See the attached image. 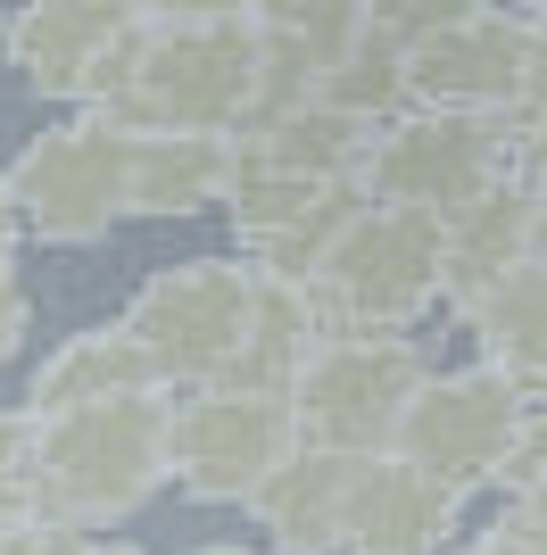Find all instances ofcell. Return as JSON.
Wrapping results in <instances>:
<instances>
[{
	"label": "cell",
	"mask_w": 547,
	"mask_h": 555,
	"mask_svg": "<svg viewBox=\"0 0 547 555\" xmlns=\"http://www.w3.org/2000/svg\"><path fill=\"white\" fill-rule=\"evenodd\" d=\"M0 183H9V158H0Z\"/></svg>",
	"instance_id": "37"
},
{
	"label": "cell",
	"mask_w": 547,
	"mask_h": 555,
	"mask_svg": "<svg viewBox=\"0 0 547 555\" xmlns=\"http://www.w3.org/2000/svg\"><path fill=\"white\" fill-rule=\"evenodd\" d=\"M166 489V390L42 415V514L75 531H116Z\"/></svg>",
	"instance_id": "2"
},
{
	"label": "cell",
	"mask_w": 547,
	"mask_h": 555,
	"mask_svg": "<svg viewBox=\"0 0 547 555\" xmlns=\"http://www.w3.org/2000/svg\"><path fill=\"white\" fill-rule=\"evenodd\" d=\"M42 506V415L9 406L0 415V514H34Z\"/></svg>",
	"instance_id": "23"
},
{
	"label": "cell",
	"mask_w": 547,
	"mask_h": 555,
	"mask_svg": "<svg viewBox=\"0 0 547 555\" xmlns=\"http://www.w3.org/2000/svg\"><path fill=\"white\" fill-rule=\"evenodd\" d=\"M150 25H207V17H250V0H133Z\"/></svg>",
	"instance_id": "30"
},
{
	"label": "cell",
	"mask_w": 547,
	"mask_h": 555,
	"mask_svg": "<svg viewBox=\"0 0 547 555\" xmlns=\"http://www.w3.org/2000/svg\"><path fill=\"white\" fill-rule=\"evenodd\" d=\"M250 25L298 42L316 67H332V59L365 34V0H250ZM316 83H323V75H316Z\"/></svg>",
	"instance_id": "22"
},
{
	"label": "cell",
	"mask_w": 547,
	"mask_h": 555,
	"mask_svg": "<svg viewBox=\"0 0 547 555\" xmlns=\"http://www.w3.org/2000/svg\"><path fill=\"white\" fill-rule=\"evenodd\" d=\"M232 191V133H133V216L182 224L200 208H225Z\"/></svg>",
	"instance_id": "18"
},
{
	"label": "cell",
	"mask_w": 547,
	"mask_h": 555,
	"mask_svg": "<svg viewBox=\"0 0 547 555\" xmlns=\"http://www.w3.org/2000/svg\"><path fill=\"white\" fill-rule=\"evenodd\" d=\"M514 539H531V547L547 555V473H531L523 489H506V514H498Z\"/></svg>",
	"instance_id": "27"
},
{
	"label": "cell",
	"mask_w": 547,
	"mask_h": 555,
	"mask_svg": "<svg viewBox=\"0 0 547 555\" xmlns=\"http://www.w3.org/2000/svg\"><path fill=\"white\" fill-rule=\"evenodd\" d=\"M481 9H498V0H365V25L415 50V42H432V34H448V25L481 17Z\"/></svg>",
	"instance_id": "24"
},
{
	"label": "cell",
	"mask_w": 547,
	"mask_h": 555,
	"mask_svg": "<svg viewBox=\"0 0 547 555\" xmlns=\"http://www.w3.org/2000/svg\"><path fill=\"white\" fill-rule=\"evenodd\" d=\"M9 191L25 208V232L50 249H91L133 216V133L75 108L67 125L34 133L9 158Z\"/></svg>",
	"instance_id": "6"
},
{
	"label": "cell",
	"mask_w": 547,
	"mask_h": 555,
	"mask_svg": "<svg viewBox=\"0 0 547 555\" xmlns=\"http://www.w3.org/2000/svg\"><path fill=\"white\" fill-rule=\"evenodd\" d=\"M291 448H298L291 398L232 390V382L166 390V481L200 506H250V489Z\"/></svg>",
	"instance_id": "7"
},
{
	"label": "cell",
	"mask_w": 547,
	"mask_h": 555,
	"mask_svg": "<svg viewBox=\"0 0 547 555\" xmlns=\"http://www.w3.org/2000/svg\"><path fill=\"white\" fill-rule=\"evenodd\" d=\"M141 390H158V365L133 340V324L116 315V324L67 332L50 348L34 365V382H25V406L34 415H67V406H109V398H141Z\"/></svg>",
	"instance_id": "16"
},
{
	"label": "cell",
	"mask_w": 547,
	"mask_h": 555,
	"mask_svg": "<svg viewBox=\"0 0 547 555\" xmlns=\"http://www.w3.org/2000/svg\"><path fill=\"white\" fill-rule=\"evenodd\" d=\"M373 125L341 116L332 100H298V108L266 116L250 133H232V166H266V175H357Z\"/></svg>",
	"instance_id": "20"
},
{
	"label": "cell",
	"mask_w": 547,
	"mask_h": 555,
	"mask_svg": "<svg viewBox=\"0 0 547 555\" xmlns=\"http://www.w3.org/2000/svg\"><path fill=\"white\" fill-rule=\"evenodd\" d=\"M323 332H332V315H323L316 282H298V274H257V299H250V324H241V348H232L225 382H232V390H274V398H291L298 365L316 357Z\"/></svg>",
	"instance_id": "17"
},
{
	"label": "cell",
	"mask_w": 547,
	"mask_h": 555,
	"mask_svg": "<svg viewBox=\"0 0 547 555\" xmlns=\"http://www.w3.org/2000/svg\"><path fill=\"white\" fill-rule=\"evenodd\" d=\"M250 17H207V25H150L125 42L116 83L84 116L116 133H232L250 108Z\"/></svg>",
	"instance_id": "1"
},
{
	"label": "cell",
	"mask_w": 547,
	"mask_h": 555,
	"mask_svg": "<svg viewBox=\"0 0 547 555\" xmlns=\"http://www.w3.org/2000/svg\"><path fill=\"white\" fill-rule=\"evenodd\" d=\"M365 208L357 175H266V166H232L225 191V224L232 249L250 257L257 274H316L323 249L348 232V216Z\"/></svg>",
	"instance_id": "10"
},
{
	"label": "cell",
	"mask_w": 547,
	"mask_h": 555,
	"mask_svg": "<svg viewBox=\"0 0 547 555\" xmlns=\"http://www.w3.org/2000/svg\"><path fill=\"white\" fill-rule=\"evenodd\" d=\"M514 175V125L481 108H398L390 125H373L357 158L365 199H398V208H432L456 216L481 191H498Z\"/></svg>",
	"instance_id": "5"
},
{
	"label": "cell",
	"mask_w": 547,
	"mask_h": 555,
	"mask_svg": "<svg viewBox=\"0 0 547 555\" xmlns=\"http://www.w3.org/2000/svg\"><path fill=\"white\" fill-rule=\"evenodd\" d=\"M514 67H523V9H506V0L407 50V75H415V100H423V108L506 116L514 108Z\"/></svg>",
	"instance_id": "12"
},
{
	"label": "cell",
	"mask_w": 547,
	"mask_h": 555,
	"mask_svg": "<svg viewBox=\"0 0 547 555\" xmlns=\"http://www.w3.org/2000/svg\"><path fill=\"white\" fill-rule=\"evenodd\" d=\"M84 555H141V547H125V539H109V531H100V539H91Z\"/></svg>",
	"instance_id": "33"
},
{
	"label": "cell",
	"mask_w": 547,
	"mask_h": 555,
	"mask_svg": "<svg viewBox=\"0 0 547 555\" xmlns=\"http://www.w3.org/2000/svg\"><path fill=\"white\" fill-rule=\"evenodd\" d=\"M133 25H141L133 0H25L17 17H9V67L25 75L34 100L91 108V100L109 92Z\"/></svg>",
	"instance_id": "11"
},
{
	"label": "cell",
	"mask_w": 547,
	"mask_h": 555,
	"mask_svg": "<svg viewBox=\"0 0 547 555\" xmlns=\"http://www.w3.org/2000/svg\"><path fill=\"white\" fill-rule=\"evenodd\" d=\"M456 498L448 481H432L423 464H407L398 448H373L357 464V498H348V547L365 555H440L456 539Z\"/></svg>",
	"instance_id": "14"
},
{
	"label": "cell",
	"mask_w": 547,
	"mask_h": 555,
	"mask_svg": "<svg viewBox=\"0 0 547 555\" xmlns=\"http://www.w3.org/2000/svg\"><path fill=\"white\" fill-rule=\"evenodd\" d=\"M514 183L531 191L547 208V116H531V125H514Z\"/></svg>",
	"instance_id": "29"
},
{
	"label": "cell",
	"mask_w": 547,
	"mask_h": 555,
	"mask_svg": "<svg viewBox=\"0 0 547 555\" xmlns=\"http://www.w3.org/2000/svg\"><path fill=\"white\" fill-rule=\"evenodd\" d=\"M191 555H250V547H191Z\"/></svg>",
	"instance_id": "34"
},
{
	"label": "cell",
	"mask_w": 547,
	"mask_h": 555,
	"mask_svg": "<svg viewBox=\"0 0 547 555\" xmlns=\"http://www.w3.org/2000/svg\"><path fill=\"white\" fill-rule=\"evenodd\" d=\"M357 464L365 456H341V448H307V440H298L291 456L250 489V522L282 555H348V498H357Z\"/></svg>",
	"instance_id": "13"
},
{
	"label": "cell",
	"mask_w": 547,
	"mask_h": 555,
	"mask_svg": "<svg viewBox=\"0 0 547 555\" xmlns=\"http://www.w3.org/2000/svg\"><path fill=\"white\" fill-rule=\"evenodd\" d=\"M440 249H448V216L365 199L307 282L332 332H415L440 307Z\"/></svg>",
	"instance_id": "3"
},
{
	"label": "cell",
	"mask_w": 547,
	"mask_h": 555,
	"mask_svg": "<svg viewBox=\"0 0 547 555\" xmlns=\"http://www.w3.org/2000/svg\"><path fill=\"white\" fill-rule=\"evenodd\" d=\"M547 249V208L531 199L514 175H506L498 191H481L473 208L448 216V249H440V307L448 315H465V307L481 299V291H498L523 257Z\"/></svg>",
	"instance_id": "15"
},
{
	"label": "cell",
	"mask_w": 547,
	"mask_h": 555,
	"mask_svg": "<svg viewBox=\"0 0 547 555\" xmlns=\"http://www.w3.org/2000/svg\"><path fill=\"white\" fill-rule=\"evenodd\" d=\"M423 382H432V357L415 332H323L291 382V423L307 448L373 456L398 440V415Z\"/></svg>",
	"instance_id": "4"
},
{
	"label": "cell",
	"mask_w": 547,
	"mask_h": 555,
	"mask_svg": "<svg viewBox=\"0 0 547 555\" xmlns=\"http://www.w3.org/2000/svg\"><path fill=\"white\" fill-rule=\"evenodd\" d=\"M91 531H75V522H59V514H0V555H84Z\"/></svg>",
	"instance_id": "25"
},
{
	"label": "cell",
	"mask_w": 547,
	"mask_h": 555,
	"mask_svg": "<svg viewBox=\"0 0 547 555\" xmlns=\"http://www.w3.org/2000/svg\"><path fill=\"white\" fill-rule=\"evenodd\" d=\"M523 406L531 398L514 390L498 365H456V373H432V382L407 398L390 448L407 464H423L432 481H448L456 498H473V489H498Z\"/></svg>",
	"instance_id": "9"
},
{
	"label": "cell",
	"mask_w": 547,
	"mask_h": 555,
	"mask_svg": "<svg viewBox=\"0 0 547 555\" xmlns=\"http://www.w3.org/2000/svg\"><path fill=\"white\" fill-rule=\"evenodd\" d=\"M506 9H523V17H531V9H547V0H506Z\"/></svg>",
	"instance_id": "35"
},
{
	"label": "cell",
	"mask_w": 547,
	"mask_h": 555,
	"mask_svg": "<svg viewBox=\"0 0 547 555\" xmlns=\"http://www.w3.org/2000/svg\"><path fill=\"white\" fill-rule=\"evenodd\" d=\"M316 100H332L341 116H357V125H390L398 108H415V75H407V42H390V34H373L365 25L357 42L323 67Z\"/></svg>",
	"instance_id": "21"
},
{
	"label": "cell",
	"mask_w": 547,
	"mask_h": 555,
	"mask_svg": "<svg viewBox=\"0 0 547 555\" xmlns=\"http://www.w3.org/2000/svg\"><path fill=\"white\" fill-rule=\"evenodd\" d=\"M17 249H25V208H17V191L0 183V266H17Z\"/></svg>",
	"instance_id": "32"
},
{
	"label": "cell",
	"mask_w": 547,
	"mask_h": 555,
	"mask_svg": "<svg viewBox=\"0 0 547 555\" xmlns=\"http://www.w3.org/2000/svg\"><path fill=\"white\" fill-rule=\"evenodd\" d=\"M25 332H34V299H25V274L17 266H0V365L25 348Z\"/></svg>",
	"instance_id": "28"
},
{
	"label": "cell",
	"mask_w": 547,
	"mask_h": 555,
	"mask_svg": "<svg viewBox=\"0 0 547 555\" xmlns=\"http://www.w3.org/2000/svg\"><path fill=\"white\" fill-rule=\"evenodd\" d=\"M456 324L473 332L481 365H498L523 398H547V249L523 257L498 291H481Z\"/></svg>",
	"instance_id": "19"
},
{
	"label": "cell",
	"mask_w": 547,
	"mask_h": 555,
	"mask_svg": "<svg viewBox=\"0 0 547 555\" xmlns=\"http://www.w3.org/2000/svg\"><path fill=\"white\" fill-rule=\"evenodd\" d=\"M348 555H365V547H348Z\"/></svg>",
	"instance_id": "38"
},
{
	"label": "cell",
	"mask_w": 547,
	"mask_h": 555,
	"mask_svg": "<svg viewBox=\"0 0 547 555\" xmlns=\"http://www.w3.org/2000/svg\"><path fill=\"white\" fill-rule=\"evenodd\" d=\"M257 299V266L250 257H182V266H158L125 299V324L150 348L158 365V390H200V382H225L232 348H241V324H250Z\"/></svg>",
	"instance_id": "8"
},
{
	"label": "cell",
	"mask_w": 547,
	"mask_h": 555,
	"mask_svg": "<svg viewBox=\"0 0 547 555\" xmlns=\"http://www.w3.org/2000/svg\"><path fill=\"white\" fill-rule=\"evenodd\" d=\"M531 116H547V9L523 17V67H514V108H506V125H531Z\"/></svg>",
	"instance_id": "26"
},
{
	"label": "cell",
	"mask_w": 547,
	"mask_h": 555,
	"mask_svg": "<svg viewBox=\"0 0 547 555\" xmlns=\"http://www.w3.org/2000/svg\"><path fill=\"white\" fill-rule=\"evenodd\" d=\"M0 50H9V17H0Z\"/></svg>",
	"instance_id": "36"
},
{
	"label": "cell",
	"mask_w": 547,
	"mask_h": 555,
	"mask_svg": "<svg viewBox=\"0 0 547 555\" xmlns=\"http://www.w3.org/2000/svg\"><path fill=\"white\" fill-rule=\"evenodd\" d=\"M440 555H539V547H531V539H514L506 522H489V531H456Z\"/></svg>",
	"instance_id": "31"
}]
</instances>
